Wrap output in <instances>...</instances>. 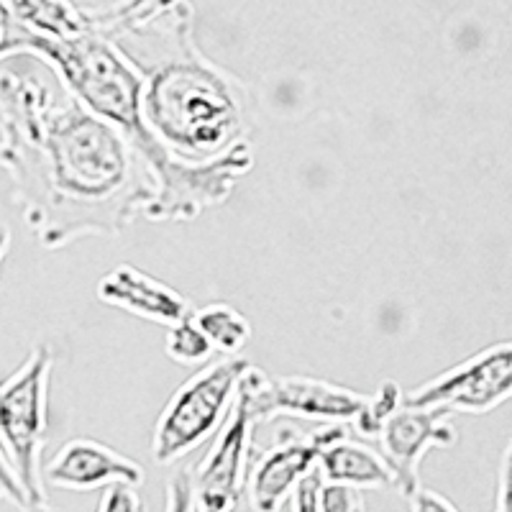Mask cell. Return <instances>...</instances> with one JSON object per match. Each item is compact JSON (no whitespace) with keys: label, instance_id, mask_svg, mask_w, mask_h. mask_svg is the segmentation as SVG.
Here are the masks:
<instances>
[{"label":"cell","instance_id":"cell-2","mask_svg":"<svg viewBox=\"0 0 512 512\" xmlns=\"http://www.w3.org/2000/svg\"><path fill=\"white\" fill-rule=\"evenodd\" d=\"M88 13L95 31L139 70L141 116L175 157L213 162L251 141L249 88L198 47L192 0H162L126 18Z\"/></svg>","mask_w":512,"mask_h":512},{"label":"cell","instance_id":"cell-4","mask_svg":"<svg viewBox=\"0 0 512 512\" xmlns=\"http://www.w3.org/2000/svg\"><path fill=\"white\" fill-rule=\"evenodd\" d=\"M54 349L36 344L26 361L0 382V451L34 512H54L41 479V451L49 436V382Z\"/></svg>","mask_w":512,"mask_h":512},{"label":"cell","instance_id":"cell-24","mask_svg":"<svg viewBox=\"0 0 512 512\" xmlns=\"http://www.w3.org/2000/svg\"><path fill=\"white\" fill-rule=\"evenodd\" d=\"M408 500H410V512H459V507L448 500V497H443L441 492H436V489L423 487V484L415 489Z\"/></svg>","mask_w":512,"mask_h":512},{"label":"cell","instance_id":"cell-13","mask_svg":"<svg viewBox=\"0 0 512 512\" xmlns=\"http://www.w3.org/2000/svg\"><path fill=\"white\" fill-rule=\"evenodd\" d=\"M323 482L344 484L351 489H395V477L377 448L369 441L346 436L336 438L331 446L323 448L315 466Z\"/></svg>","mask_w":512,"mask_h":512},{"label":"cell","instance_id":"cell-19","mask_svg":"<svg viewBox=\"0 0 512 512\" xmlns=\"http://www.w3.org/2000/svg\"><path fill=\"white\" fill-rule=\"evenodd\" d=\"M320 512H367L364 497L359 489L344 487V484L323 482L318 492Z\"/></svg>","mask_w":512,"mask_h":512},{"label":"cell","instance_id":"cell-17","mask_svg":"<svg viewBox=\"0 0 512 512\" xmlns=\"http://www.w3.org/2000/svg\"><path fill=\"white\" fill-rule=\"evenodd\" d=\"M402 405V390L397 382H382L374 395H367V408L351 423V436L361 441H377L379 428Z\"/></svg>","mask_w":512,"mask_h":512},{"label":"cell","instance_id":"cell-18","mask_svg":"<svg viewBox=\"0 0 512 512\" xmlns=\"http://www.w3.org/2000/svg\"><path fill=\"white\" fill-rule=\"evenodd\" d=\"M8 249H11V231H8V226L0 223V272H3V262H6ZM0 497L11 500L21 512H34L31 510L29 500H26L24 489H21V484H18L16 474L11 472V466H8L3 451H0Z\"/></svg>","mask_w":512,"mask_h":512},{"label":"cell","instance_id":"cell-12","mask_svg":"<svg viewBox=\"0 0 512 512\" xmlns=\"http://www.w3.org/2000/svg\"><path fill=\"white\" fill-rule=\"evenodd\" d=\"M98 300L108 308L157 326H175L192 315V303L177 287L157 280L136 264H118L98 282Z\"/></svg>","mask_w":512,"mask_h":512},{"label":"cell","instance_id":"cell-1","mask_svg":"<svg viewBox=\"0 0 512 512\" xmlns=\"http://www.w3.org/2000/svg\"><path fill=\"white\" fill-rule=\"evenodd\" d=\"M0 167L47 251L121 236L154 198L144 162L116 128L34 70H0Z\"/></svg>","mask_w":512,"mask_h":512},{"label":"cell","instance_id":"cell-7","mask_svg":"<svg viewBox=\"0 0 512 512\" xmlns=\"http://www.w3.org/2000/svg\"><path fill=\"white\" fill-rule=\"evenodd\" d=\"M512 392V344L500 341L436 374L415 390L402 392L405 408L443 410L448 415H487Z\"/></svg>","mask_w":512,"mask_h":512},{"label":"cell","instance_id":"cell-8","mask_svg":"<svg viewBox=\"0 0 512 512\" xmlns=\"http://www.w3.org/2000/svg\"><path fill=\"white\" fill-rule=\"evenodd\" d=\"M256 423L233 400L226 423L213 436L208 454L190 472L192 512H236L244 502Z\"/></svg>","mask_w":512,"mask_h":512},{"label":"cell","instance_id":"cell-15","mask_svg":"<svg viewBox=\"0 0 512 512\" xmlns=\"http://www.w3.org/2000/svg\"><path fill=\"white\" fill-rule=\"evenodd\" d=\"M192 320L210 344L213 354L239 356L251 341V323L239 308L228 303H210L192 310Z\"/></svg>","mask_w":512,"mask_h":512},{"label":"cell","instance_id":"cell-14","mask_svg":"<svg viewBox=\"0 0 512 512\" xmlns=\"http://www.w3.org/2000/svg\"><path fill=\"white\" fill-rule=\"evenodd\" d=\"M16 24L44 39H72L93 29L88 8H77L72 0H3Z\"/></svg>","mask_w":512,"mask_h":512},{"label":"cell","instance_id":"cell-16","mask_svg":"<svg viewBox=\"0 0 512 512\" xmlns=\"http://www.w3.org/2000/svg\"><path fill=\"white\" fill-rule=\"evenodd\" d=\"M164 354L177 361V364H182V367H203L213 359V349L200 333V328L195 326L192 315L167 328V333H164Z\"/></svg>","mask_w":512,"mask_h":512},{"label":"cell","instance_id":"cell-3","mask_svg":"<svg viewBox=\"0 0 512 512\" xmlns=\"http://www.w3.org/2000/svg\"><path fill=\"white\" fill-rule=\"evenodd\" d=\"M24 57L36 59L67 95L113 126L144 162L154 182L146 221L187 223L218 208L254 169V144L246 141L213 162H185L149 131L141 116V75L111 39L88 29L72 39H44L26 29Z\"/></svg>","mask_w":512,"mask_h":512},{"label":"cell","instance_id":"cell-20","mask_svg":"<svg viewBox=\"0 0 512 512\" xmlns=\"http://www.w3.org/2000/svg\"><path fill=\"white\" fill-rule=\"evenodd\" d=\"M24 41L26 29L13 21L11 13L3 6V0H0V62H8L13 57H24Z\"/></svg>","mask_w":512,"mask_h":512},{"label":"cell","instance_id":"cell-10","mask_svg":"<svg viewBox=\"0 0 512 512\" xmlns=\"http://www.w3.org/2000/svg\"><path fill=\"white\" fill-rule=\"evenodd\" d=\"M459 441V431L451 415L443 410L400 408L379 428V454L390 466L395 489L410 497L420 487V464L431 448H451Z\"/></svg>","mask_w":512,"mask_h":512},{"label":"cell","instance_id":"cell-9","mask_svg":"<svg viewBox=\"0 0 512 512\" xmlns=\"http://www.w3.org/2000/svg\"><path fill=\"white\" fill-rule=\"evenodd\" d=\"M349 425H320L315 431L280 433L277 441L251 459L246 474V502L254 512H280L292 497L295 487L318 466L323 448L346 436Z\"/></svg>","mask_w":512,"mask_h":512},{"label":"cell","instance_id":"cell-25","mask_svg":"<svg viewBox=\"0 0 512 512\" xmlns=\"http://www.w3.org/2000/svg\"><path fill=\"white\" fill-rule=\"evenodd\" d=\"M512 446L507 443L505 454L500 461V477H497L495 510L492 512H512Z\"/></svg>","mask_w":512,"mask_h":512},{"label":"cell","instance_id":"cell-21","mask_svg":"<svg viewBox=\"0 0 512 512\" xmlns=\"http://www.w3.org/2000/svg\"><path fill=\"white\" fill-rule=\"evenodd\" d=\"M98 512H146L139 497V489L128 484H111L103 489Z\"/></svg>","mask_w":512,"mask_h":512},{"label":"cell","instance_id":"cell-6","mask_svg":"<svg viewBox=\"0 0 512 512\" xmlns=\"http://www.w3.org/2000/svg\"><path fill=\"white\" fill-rule=\"evenodd\" d=\"M236 402L256 425L269 423L277 415H287L351 428V423L367 408V395L349 390L344 384L305 374L269 377L267 372L249 364L236 390Z\"/></svg>","mask_w":512,"mask_h":512},{"label":"cell","instance_id":"cell-26","mask_svg":"<svg viewBox=\"0 0 512 512\" xmlns=\"http://www.w3.org/2000/svg\"><path fill=\"white\" fill-rule=\"evenodd\" d=\"M157 3H162V0H116L111 6L93 8V13L100 18H126L131 16V13H139L144 11V8L157 6Z\"/></svg>","mask_w":512,"mask_h":512},{"label":"cell","instance_id":"cell-22","mask_svg":"<svg viewBox=\"0 0 512 512\" xmlns=\"http://www.w3.org/2000/svg\"><path fill=\"white\" fill-rule=\"evenodd\" d=\"M320 484H323V477H320L318 469H313L303 482L297 484L295 492H292L290 497L292 512H320V502H318Z\"/></svg>","mask_w":512,"mask_h":512},{"label":"cell","instance_id":"cell-5","mask_svg":"<svg viewBox=\"0 0 512 512\" xmlns=\"http://www.w3.org/2000/svg\"><path fill=\"white\" fill-rule=\"evenodd\" d=\"M246 369L249 361L241 354L210 359L172 392L154 425V464H177L182 456L192 454L216 436L231 413Z\"/></svg>","mask_w":512,"mask_h":512},{"label":"cell","instance_id":"cell-23","mask_svg":"<svg viewBox=\"0 0 512 512\" xmlns=\"http://www.w3.org/2000/svg\"><path fill=\"white\" fill-rule=\"evenodd\" d=\"M164 512H192L190 500V472H177L167 482Z\"/></svg>","mask_w":512,"mask_h":512},{"label":"cell","instance_id":"cell-11","mask_svg":"<svg viewBox=\"0 0 512 512\" xmlns=\"http://www.w3.org/2000/svg\"><path fill=\"white\" fill-rule=\"evenodd\" d=\"M41 479L57 489L93 492L111 484L139 487L144 482V469L108 443L95 438H72L41 466Z\"/></svg>","mask_w":512,"mask_h":512}]
</instances>
